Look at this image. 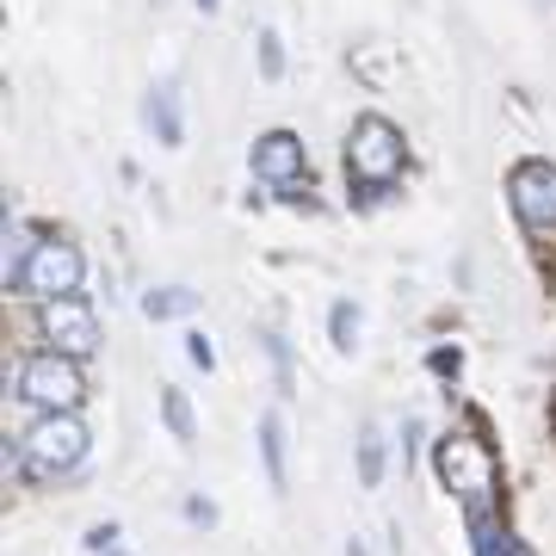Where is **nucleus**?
<instances>
[{
	"instance_id": "nucleus-1",
	"label": "nucleus",
	"mask_w": 556,
	"mask_h": 556,
	"mask_svg": "<svg viewBox=\"0 0 556 556\" xmlns=\"http://www.w3.org/2000/svg\"><path fill=\"white\" fill-rule=\"evenodd\" d=\"M93 464V427L87 415H25L13 433V477L25 489H75Z\"/></svg>"
},
{
	"instance_id": "nucleus-2",
	"label": "nucleus",
	"mask_w": 556,
	"mask_h": 556,
	"mask_svg": "<svg viewBox=\"0 0 556 556\" xmlns=\"http://www.w3.org/2000/svg\"><path fill=\"white\" fill-rule=\"evenodd\" d=\"M427 464H433L439 489L457 501V514L477 519V514H507V482H501V452L495 433L482 427H452L427 445Z\"/></svg>"
},
{
	"instance_id": "nucleus-3",
	"label": "nucleus",
	"mask_w": 556,
	"mask_h": 556,
	"mask_svg": "<svg viewBox=\"0 0 556 556\" xmlns=\"http://www.w3.org/2000/svg\"><path fill=\"white\" fill-rule=\"evenodd\" d=\"M340 167H346V186H353L358 211L390 204L402 174H408V137H402V124L383 118V112H358L353 130H346V149H340Z\"/></svg>"
},
{
	"instance_id": "nucleus-4",
	"label": "nucleus",
	"mask_w": 556,
	"mask_h": 556,
	"mask_svg": "<svg viewBox=\"0 0 556 556\" xmlns=\"http://www.w3.org/2000/svg\"><path fill=\"white\" fill-rule=\"evenodd\" d=\"M7 396L20 402V415H80L93 383L75 358L50 353V346H20L7 365Z\"/></svg>"
},
{
	"instance_id": "nucleus-5",
	"label": "nucleus",
	"mask_w": 556,
	"mask_h": 556,
	"mask_svg": "<svg viewBox=\"0 0 556 556\" xmlns=\"http://www.w3.org/2000/svg\"><path fill=\"white\" fill-rule=\"evenodd\" d=\"M87 248L68 229H43L31 266L20 273V285L7 291L13 303H62V298H87Z\"/></svg>"
},
{
	"instance_id": "nucleus-6",
	"label": "nucleus",
	"mask_w": 556,
	"mask_h": 556,
	"mask_svg": "<svg viewBox=\"0 0 556 556\" xmlns=\"http://www.w3.org/2000/svg\"><path fill=\"white\" fill-rule=\"evenodd\" d=\"M31 316V346H50V353L75 358V365H93L105 346V328H100V309L93 298H62V303H25Z\"/></svg>"
},
{
	"instance_id": "nucleus-7",
	"label": "nucleus",
	"mask_w": 556,
	"mask_h": 556,
	"mask_svg": "<svg viewBox=\"0 0 556 556\" xmlns=\"http://www.w3.org/2000/svg\"><path fill=\"white\" fill-rule=\"evenodd\" d=\"M507 211L532 241H556V161L526 155L507 167Z\"/></svg>"
},
{
	"instance_id": "nucleus-8",
	"label": "nucleus",
	"mask_w": 556,
	"mask_h": 556,
	"mask_svg": "<svg viewBox=\"0 0 556 556\" xmlns=\"http://www.w3.org/2000/svg\"><path fill=\"white\" fill-rule=\"evenodd\" d=\"M248 174H254L266 192L298 186V179H309V142H303L298 130H285V124L260 130V137L248 142Z\"/></svg>"
},
{
	"instance_id": "nucleus-9",
	"label": "nucleus",
	"mask_w": 556,
	"mask_h": 556,
	"mask_svg": "<svg viewBox=\"0 0 556 556\" xmlns=\"http://www.w3.org/2000/svg\"><path fill=\"white\" fill-rule=\"evenodd\" d=\"M142 130H149L161 149H186V105H179V75L149 80V93H142Z\"/></svg>"
},
{
	"instance_id": "nucleus-10",
	"label": "nucleus",
	"mask_w": 556,
	"mask_h": 556,
	"mask_svg": "<svg viewBox=\"0 0 556 556\" xmlns=\"http://www.w3.org/2000/svg\"><path fill=\"white\" fill-rule=\"evenodd\" d=\"M254 452H260V470H266V489L285 501V495H291V427H285V415H278V408H260Z\"/></svg>"
},
{
	"instance_id": "nucleus-11",
	"label": "nucleus",
	"mask_w": 556,
	"mask_h": 556,
	"mask_svg": "<svg viewBox=\"0 0 556 556\" xmlns=\"http://www.w3.org/2000/svg\"><path fill=\"white\" fill-rule=\"evenodd\" d=\"M464 538H470V556H538L526 538H519V526L507 514H477L464 519Z\"/></svg>"
},
{
	"instance_id": "nucleus-12",
	"label": "nucleus",
	"mask_w": 556,
	"mask_h": 556,
	"mask_svg": "<svg viewBox=\"0 0 556 556\" xmlns=\"http://www.w3.org/2000/svg\"><path fill=\"white\" fill-rule=\"evenodd\" d=\"M390 457H396L390 433H383L378 420H365V427L353 433V477H358V489H383V482H390Z\"/></svg>"
},
{
	"instance_id": "nucleus-13",
	"label": "nucleus",
	"mask_w": 556,
	"mask_h": 556,
	"mask_svg": "<svg viewBox=\"0 0 556 556\" xmlns=\"http://www.w3.org/2000/svg\"><path fill=\"white\" fill-rule=\"evenodd\" d=\"M155 415H161V427H167V439H174L179 452H199V408H192V396H186L179 383H161L155 390Z\"/></svg>"
},
{
	"instance_id": "nucleus-14",
	"label": "nucleus",
	"mask_w": 556,
	"mask_h": 556,
	"mask_svg": "<svg viewBox=\"0 0 556 556\" xmlns=\"http://www.w3.org/2000/svg\"><path fill=\"white\" fill-rule=\"evenodd\" d=\"M260 353L273 365L278 402H298V353H291V334H285V328H260Z\"/></svg>"
},
{
	"instance_id": "nucleus-15",
	"label": "nucleus",
	"mask_w": 556,
	"mask_h": 556,
	"mask_svg": "<svg viewBox=\"0 0 556 556\" xmlns=\"http://www.w3.org/2000/svg\"><path fill=\"white\" fill-rule=\"evenodd\" d=\"M137 309L149 321H179V316L199 309V291H192V285H149V291L137 298Z\"/></svg>"
},
{
	"instance_id": "nucleus-16",
	"label": "nucleus",
	"mask_w": 556,
	"mask_h": 556,
	"mask_svg": "<svg viewBox=\"0 0 556 556\" xmlns=\"http://www.w3.org/2000/svg\"><path fill=\"white\" fill-rule=\"evenodd\" d=\"M358 334H365L358 303L353 298H334V303H328V346H334V353H358Z\"/></svg>"
},
{
	"instance_id": "nucleus-17",
	"label": "nucleus",
	"mask_w": 556,
	"mask_h": 556,
	"mask_svg": "<svg viewBox=\"0 0 556 556\" xmlns=\"http://www.w3.org/2000/svg\"><path fill=\"white\" fill-rule=\"evenodd\" d=\"M254 68H260V80H285L291 56H285V38H278V25H260V31H254Z\"/></svg>"
},
{
	"instance_id": "nucleus-18",
	"label": "nucleus",
	"mask_w": 556,
	"mask_h": 556,
	"mask_svg": "<svg viewBox=\"0 0 556 556\" xmlns=\"http://www.w3.org/2000/svg\"><path fill=\"white\" fill-rule=\"evenodd\" d=\"M427 371H433V378L445 383V396H452V390H457V378H464V346H457V340H452V346L439 340L433 353H427Z\"/></svg>"
},
{
	"instance_id": "nucleus-19",
	"label": "nucleus",
	"mask_w": 556,
	"mask_h": 556,
	"mask_svg": "<svg viewBox=\"0 0 556 556\" xmlns=\"http://www.w3.org/2000/svg\"><path fill=\"white\" fill-rule=\"evenodd\" d=\"M80 551H87V556L124 551V526H118V519H93V526H87V538H80Z\"/></svg>"
},
{
	"instance_id": "nucleus-20",
	"label": "nucleus",
	"mask_w": 556,
	"mask_h": 556,
	"mask_svg": "<svg viewBox=\"0 0 556 556\" xmlns=\"http://www.w3.org/2000/svg\"><path fill=\"white\" fill-rule=\"evenodd\" d=\"M420 445H433V439H427V420H420V415H402V433H396V457H402V470H415Z\"/></svg>"
},
{
	"instance_id": "nucleus-21",
	"label": "nucleus",
	"mask_w": 556,
	"mask_h": 556,
	"mask_svg": "<svg viewBox=\"0 0 556 556\" xmlns=\"http://www.w3.org/2000/svg\"><path fill=\"white\" fill-rule=\"evenodd\" d=\"M186 358H192L204 378H211V371H217V340L204 334V328H186Z\"/></svg>"
},
{
	"instance_id": "nucleus-22",
	"label": "nucleus",
	"mask_w": 556,
	"mask_h": 556,
	"mask_svg": "<svg viewBox=\"0 0 556 556\" xmlns=\"http://www.w3.org/2000/svg\"><path fill=\"white\" fill-rule=\"evenodd\" d=\"M278 204H291V211H321L316 199V179H298V186H285V192H273Z\"/></svg>"
},
{
	"instance_id": "nucleus-23",
	"label": "nucleus",
	"mask_w": 556,
	"mask_h": 556,
	"mask_svg": "<svg viewBox=\"0 0 556 556\" xmlns=\"http://www.w3.org/2000/svg\"><path fill=\"white\" fill-rule=\"evenodd\" d=\"M186 519H192V526H199V532H211V526H217V501L211 495H186Z\"/></svg>"
},
{
	"instance_id": "nucleus-24",
	"label": "nucleus",
	"mask_w": 556,
	"mask_h": 556,
	"mask_svg": "<svg viewBox=\"0 0 556 556\" xmlns=\"http://www.w3.org/2000/svg\"><path fill=\"white\" fill-rule=\"evenodd\" d=\"M192 7H199L204 20H217V13H223V0H192Z\"/></svg>"
},
{
	"instance_id": "nucleus-25",
	"label": "nucleus",
	"mask_w": 556,
	"mask_h": 556,
	"mask_svg": "<svg viewBox=\"0 0 556 556\" xmlns=\"http://www.w3.org/2000/svg\"><path fill=\"white\" fill-rule=\"evenodd\" d=\"M346 556H371V544L365 538H346Z\"/></svg>"
},
{
	"instance_id": "nucleus-26",
	"label": "nucleus",
	"mask_w": 556,
	"mask_h": 556,
	"mask_svg": "<svg viewBox=\"0 0 556 556\" xmlns=\"http://www.w3.org/2000/svg\"><path fill=\"white\" fill-rule=\"evenodd\" d=\"M155 7H167V0H155Z\"/></svg>"
},
{
	"instance_id": "nucleus-27",
	"label": "nucleus",
	"mask_w": 556,
	"mask_h": 556,
	"mask_svg": "<svg viewBox=\"0 0 556 556\" xmlns=\"http://www.w3.org/2000/svg\"><path fill=\"white\" fill-rule=\"evenodd\" d=\"M551 7H556V0H551Z\"/></svg>"
}]
</instances>
